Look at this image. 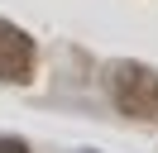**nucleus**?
Wrapping results in <instances>:
<instances>
[{
  "label": "nucleus",
  "instance_id": "obj_1",
  "mask_svg": "<svg viewBox=\"0 0 158 153\" xmlns=\"http://www.w3.org/2000/svg\"><path fill=\"white\" fill-rule=\"evenodd\" d=\"M110 96H115V105L125 115H134V120H158V72H148V67L120 62L115 72H110Z\"/></svg>",
  "mask_w": 158,
  "mask_h": 153
},
{
  "label": "nucleus",
  "instance_id": "obj_3",
  "mask_svg": "<svg viewBox=\"0 0 158 153\" xmlns=\"http://www.w3.org/2000/svg\"><path fill=\"white\" fill-rule=\"evenodd\" d=\"M0 153H29V148H24L19 139H0Z\"/></svg>",
  "mask_w": 158,
  "mask_h": 153
},
{
  "label": "nucleus",
  "instance_id": "obj_2",
  "mask_svg": "<svg viewBox=\"0 0 158 153\" xmlns=\"http://www.w3.org/2000/svg\"><path fill=\"white\" fill-rule=\"evenodd\" d=\"M34 76V38L0 19V81H29Z\"/></svg>",
  "mask_w": 158,
  "mask_h": 153
}]
</instances>
